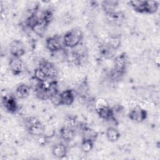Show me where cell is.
<instances>
[{"label":"cell","mask_w":160,"mask_h":160,"mask_svg":"<svg viewBox=\"0 0 160 160\" xmlns=\"http://www.w3.org/2000/svg\"><path fill=\"white\" fill-rule=\"evenodd\" d=\"M83 38L82 30L79 28H74L67 31L62 36L64 48L72 49L81 43Z\"/></svg>","instance_id":"obj_1"},{"label":"cell","mask_w":160,"mask_h":160,"mask_svg":"<svg viewBox=\"0 0 160 160\" xmlns=\"http://www.w3.org/2000/svg\"><path fill=\"white\" fill-rule=\"evenodd\" d=\"M95 105L96 112L101 119L105 121H116L113 108L108 105L106 100L99 99Z\"/></svg>","instance_id":"obj_2"},{"label":"cell","mask_w":160,"mask_h":160,"mask_svg":"<svg viewBox=\"0 0 160 160\" xmlns=\"http://www.w3.org/2000/svg\"><path fill=\"white\" fill-rule=\"evenodd\" d=\"M24 122L26 130L29 134L38 137L44 134L45 127L37 118L28 117L25 119Z\"/></svg>","instance_id":"obj_3"},{"label":"cell","mask_w":160,"mask_h":160,"mask_svg":"<svg viewBox=\"0 0 160 160\" xmlns=\"http://www.w3.org/2000/svg\"><path fill=\"white\" fill-rule=\"evenodd\" d=\"M46 48L51 53H56L64 49L62 37L59 35H54L48 37L46 39Z\"/></svg>","instance_id":"obj_4"},{"label":"cell","mask_w":160,"mask_h":160,"mask_svg":"<svg viewBox=\"0 0 160 160\" xmlns=\"http://www.w3.org/2000/svg\"><path fill=\"white\" fill-rule=\"evenodd\" d=\"M128 66V57L126 53L122 52L114 59L113 70L122 76L126 73Z\"/></svg>","instance_id":"obj_5"},{"label":"cell","mask_w":160,"mask_h":160,"mask_svg":"<svg viewBox=\"0 0 160 160\" xmlns=\"http://www.w3.org/2000/svg\"><path fill=\"white\" fill-rule=\"evenodd\" d=\"M9 51L11 57L21 58L26 52L25 45L19 39H14L9 43Z\"/></svg>","instance_id":"obj_6"},{"label":"cell","mask_w":160,"mask_h":160,"mask_svg":"<svg viewBox=\"0 0 160 160\" xmlns=\"http://www.w3.org/2000/svg\"><path fill=\"white\" fill-rule=\"evenodd\" d=\"M128 116L132 121L136 123H140L146 119L148 113L144 109L139 106H136L129 111Z\"/></svg>","instance_id":"obj_7"},{"label":"cell","mask_w":160,"mask_h":160,"mask_svg":"<svg viewBox=\"0 0 160 160\" xmlns=\"http://www.w3.org/2000/svg\"><path fill=\"white\" fill-rule=\"evenodd\" d=\"M1 102L4 109L11 114H15L18 110V104L16 97L13 95L2 96Z\"/></svg>","instance_id":"obj_8"},{"label":"cell","mask_w":160,"mask_h":160,"mask_svg":"<svg viewBox=\"0 0 160 160\" xmlns=\"http://www.w3.org/2000/svg\"><path fill=\"white\" fill-rule=\"evenodd\" d=\"M46 74L49 79H55L58 76V69L56 66L48 60H42L40 62L39 66Z\"/></svg>","instance_id":"obj_9"},{"label":"cell","mask_w":160,"mask_h":160,"mask_svg":"<svg viewBox=\"0 0 160 160\" xmlns=\"http://www.w3.org/2000/svg\"><path fill=\"white\" fill-rule=\"evenodd\" d=\"M8 64L10 71L14 76H19L22 74L25 68L23 61L19 58L11 57Z\"/></svg>","instance_id":"obj_10"},{"label":"cell","mask_w":160,"mask_h":160,"mask_svg":"<svg viewBox=\"0 0 160 160\" xmlns=\"http://www.w3.org/2000/svg\"><path fill=\"white\" fill-rule=\"evenodd\" d=\"M79 131L82 139H83L91 140L95 142L98 136V133L94 129L85 124L79 126Z\"/></svg>","instance_id":"obj_11"},{"label":"cell","mask_w":160,"mask_h":160,"mask_svg":"<svg viewBox=\"0 0 160 160\" xmlns=\"http://www.w3.org/2000/svg\"><path fill=\"white\" fill-rule=\"evenodd\" d=\"M119 1L114 0H105L102 1L101 7L107 16H109L117 12Z\"/></svg>","instance_id":"obj_12"},{"label":"cell","mask_w":160,"mask_h":160,"mask_svg":"<svg viewBox=\"0 0 160 160\" xmlns=\"http://www.w3.org/2000/svg\"><path fill=\"white\" fill-rule=\"evenodd\" d=\"M59 135L61 139L65 142L72 141L76 136V129L70 126H65L62 127L59 130Z\"/></svg>","instance_id":"obj_13"},{"label":"cell","mask_w":160,"mask_h":160,"mask_svg":"<svg viewBox=\"0 0 160 160\" xmlns=\"http://www.w3.org/2000/svg\"><path fill=\"white\" fill-rule=\"evenodd\" d=\"M76 93L74 89H67L61 92V105L70 106L72 104L75 100Z\"/></svg>","instance_id":"obj_14"},{"label":"cell","mask_w":160,"mask_h":160,"mask_svg":"<svg viewBox=\"0 0 160 160\" xmlns=\"http://www.w3.org/2000/svg\"><path fill=\"white\" fill-rule=\"evenodd\" d=\"M89 88L88 86V83L86 79H84L81 81L76 86V88L74 89L76 95H78L81 99H85L87 98L88 93H89Z\"/></svg>","instance_id":"obj_15"},{"label":"cell","mask_w":160,"mask_h":160,"mask_svg":"<svg viewBox=\"0 0 160 160\" xmlns=\"http://www.w3.org/2000/svg\"><path fill=\"white\" fill-rule=\"evenodd\" d=\"M68 148L64 143H58L52 148V154L58 158H63L68 154Z\"/></svg>","instance_id":"obj_16"},{"label":"cell","mask_w":160,"mask_h":160,"mask_svg":"<svg viewBox=\"0 0 160 160\" xmlns=\"http://www.w3.org/2000/svg\"><path fill=\"white\" fill-rule=\"evenodd\" d=\"M48 24H47L43 20H42L40 17L37 22L33 25L31 28V30L36 34L37 36L39 37H42L47 29Z\"/></svg>","instance_id":"obj_17"},{"label":"cell","mask_w":160,"mask_h":160,"mask_svg":"<svg viewBox=\"0 0 160 160\" xmlns=\"http://www.w3.org/2000/svg\"><path fill=\"white\" fill-rule=\"evenodd\" d=\"M31 91L29 86L25 83L19 84L16 89V95L18 98L25 99L29 96Z\"/></svg>","instance_id":"obj_18"},{"label":"cell","mask_w":160,"mask_h":160,"mask_svg":"<svg viewBox=\"0 0 160 160\" xmlns=\"http://www.w3.org/2000/svg\"><path fill=\"white\" fill-rule=\"evenodd\" d=\"M106 136L109 141L114 142L120 138L121 134L114 127H109L106 131Z\"/></svg>","instance_id":"obj_19"},{"label":"cell","mask_w":160,"mask_h":160,"mask_svg":"<svg viewBox=\"0 0 160 160\" xmlns=\"http://www.w3.org/2000/svg\"><path fill=\"white\" fill-rule=\"evenodd\" d=\"M132 8L137 12H146V1H130L129 2Z\"/></svg>","instance_id":"obj_20"},{"label":"cell","mask_w":160,"mask_h":160,"mask_svg":"<svg viewBox=\"0 0 160 160\" xmlns=\"http://www.w3.org/2000/svg\"><path fill=\"white\" fill-rule=\"evenodd\" d=\"M159 8V2L156 1H146V12L148 14L155 13Z\"/></svg>","instance_id":"obj_21"},{"label":"cell","mask_w":160,"mask_h":160,"mask_svg":"<svg viewBox=\"0 0 160 160\" xmlns=\"http://www.w3.org/2000/svg\"><path fill=\"white\" fill-rule=\"evenodd\" d=\"M33 77H34V79L37 82H42V81H45L49 79L48 78V77L46 76V74L44 73V72L42 71V69L41 68H39V66H38L34 70Z\"/></svg>","instance_id":"obj_22"},{"label":"cell","mask_w":160,"mask_h":160,"mask_svg":"<svg viewBox=\"0 0 160 160\" xmlns=\"http://www.w3.org/2000/svg\"><path fill=\"white\" fill-rule=\"evenodd\" d=\"M114 50L112 49L108 44H106L104 45H102L100 48V53L101 55L104 57L105 58H111L114 56Z\"/></svg>","instance_id":"obj_23"},{"label":"cell","mask_w":160,"mask_h":160,"mask_svg":"<svg viewBox=\"0 0 160 160\" xmlns=\"http://www.w3.org/2000/svg\"><path fill=\"white\" fill-rule=\"evenodd\" d=\"M94 143V142L91 140L82 139V141L80 144V148L83 152L88 153L90 151H91L92 149H93Z\"/></svg>","instance_id":"obj_24"},{"label":"cell","mask_w":160,"mask_h":160,"mask_svg":"<svg viewBox=\"0 0 160 160\" xmlns=\"http://www.w3.org/2000/svg\"><path fill=\"white\" fill-rule=\"evenodd\" d=\"M40 18L43 20L47 24H49L53 19V12L50 9H45L39 16Z\"/></svg>","instance_id":"obj_25"},{"label":"cell","mask_w":160,"mask_h":160,"mask_svg":"<svg viewBox=\"0 0 160 160\" xmlns=\"http://www.w3.org/2000/svg\"><path fill=\"white\" fill-rule=\"evenodd\" d=\"M121 43V38L118 36H111L108 42V45L115 51L120 47Z\"/></svg>","instance_id":"obj_26"},{"label":"cell","mask_w":160,"mask_h":160,"mask_svg":"<svg viewBox=\"0 0 160 160\" xmlns=\"http://www.w3.org/2000/svg\"><path fill=\"white\" fill-rule=\"evenodd\" d=\"M49 100L51 101V103L56 106H61V92L59 91L53 93L50 98Z\"/></svg>","instance_id":"obj_27"}]
</instances>
